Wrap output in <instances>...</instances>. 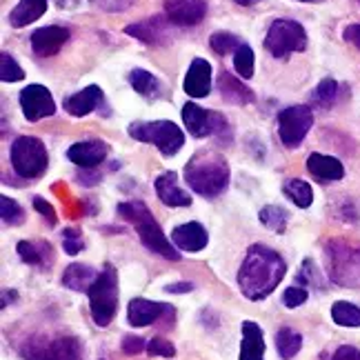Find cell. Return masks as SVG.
Returning a JSON list of instances; mask_svg holds the SVG:
<instances>
[{"mask_svg": "<svg viewBox=\"0 0 360 360\" xmlns=\"http://www.w3.org/2000/svg\"><path fill=\"white\" fill-rule=\"evenodd\" d=\"M63 247H65V254L69 256H76L82 252V236L78 229H65L63 231Z\"/></svg>", "mask_w": 360, "mask_h": 360, "instance_id": "f35d334b", "label": "cell"}, {"mask_svg": "<svg viewBox=\"0 0 360 360\" xmlns=\"http://www.w3.org/2000/svg\"><path fill=\"white\" fill-rule=\"evenodd\" d=\"M307 298H309L307 289H304V287H296V285L294 287H287L285 294H283V302H285V307H289V309L300 307V304L307 302Z\"/></svg>", "mask_w": 360, "mask_h": 360, "instance_id": "74e56055", "label": "cell"}, {"mask_svg": "<svg viewBox=\"0 0 360 360\" xmlns=\"http://www.w3.org/2000/svg\"><path fill=\"white\" fill-rule=\"evenodd\" d=\"M127 80H129L131 89L138 96H143V98L158 101L160 96H162V82L154 74H149L147 69H131Z\"/></svg>", "mask_w": 360, "mask_h": 360, "instance_id": "484cf974", "label": "cell"}, {"mask_svg": "<svg viewBox=\"0 0 360 360\" xmlns=\"http://www.w3.org/2000/svg\"><path fill=\"white\" fill-rule=\"evenodd\" d=\"M127 134L138 143L156 145L162 156H176L185 145V134L172 120H147V122H131Z\"/></svg>", "mask_w": 360, "mask_h": 360, "instance_id": "277c9868", "label": "cell"}, {"mask_svg": "<svg viewBox=\"0 0 360 360\" xmlns=\"http://www.w3.org/2000/svg\"><path fill=\"white\" fill-rule=\"evenodd\" d=\"M340 96V85L334 78H325L316 85V89L311 91V105L318 109H331L338 103Z\"/></svg>", "mask_w": 360, "mask_h": 360, "instance_id": "83f0119b", "label": "cell"}, {"mask_svg": "<svg viewBox=\"0 0 360 360\" xmlns=\"http://www.w3.org/2000/svg\"><path fill=\"white\" fill-rule=\"evenodd\" d=\"M331 360H360V349L352 347V345H342L336 349V354L331 356Z\"/></svg>", "mask_w": 360, "mask_h": 360, "instance_id": "ee69618b", "label": "cell"}, {"mask_svg": "<svg viewBox=\"0 0 360 360\" xmlns=\"http://www.w3.org/2000/svg\"><path fill=\"white\" fill-rule=\"evenodd\" d=\"M210 45L218 56H227V53H233L243 45V40L231 32H214L210 38Z\"/></svg>", "mask_w": 360, "mask_h": 360, "instance_id": "e575fe53", "label": "cell"}, {"mask_svg": "<svg viewBox=\"0 0 360 360\" xmlns=\"http://www.w3.org/2000/svg\"><path fill=\"white\" fill-rule=\"evenodd\" d=\"M22 78H25V72H22V67L16 63V58L7 51L0 53V80L3 82H18Z\"/></svg>", "mask_w": 360, "mask_h": 360, "instance_id": "8d00e7d4", "label": "cell"}, {"mask_svg": "<svg viewBox=\"0 0 360 360\" xmlns=\"http://www.w3.org/2000/svg\"><path fill=\"white\" fill-rule=\"evenodd\" d=\"M0 216H3V223L11 227L25 223V210L9 196H0Z\"/></svg>", "mask_w": 360, "mask_h": 360, "instance_id": "d590c367", "label": "cell"}, {"mask_svg": "<svg viewBox=\"0 0 360 360\" xmlns=\"http://www.w3.org/2000/svg\"><path fill=\"white\" fill-rule=\"evenodd\" d=\"M169 20H165L162 16H151L145 18L141 22H134L124 27V34L138 38L141 43L151 45V47H158L165 45L169 40Z\"/></svg>", "mask_w": 360, "mask_h": 360, "instance_id": "9a60e30c", "label": "cell"}, {"mask_svg": "<svg viewBox=\"0 0 360 360\" xmlns=\"http://www.w3.org/2000/svg\"><path fill=\"white\" fill-rule=\"evenodd\" d=\"M25 360H82V345L76 336H34L20 347Z\"/></svg>", "mask_w": 360, "mask_h": 360, "instance_id": "ba28073f", "label": "cell"}, {"mask_svg": "<svg viewBox=\"0 0 360 360\" xmlns=\"http://www.w3.org/2000/svg\"><path fill=\"white\" fill-rule=\"evenodd\" d=\"M233 69L243 80H249L254 76V69H256V56H254V49L249 47L247 43H243L236 51H233Z\"/></svg>", "mask_w": 360, "mask_h": 360, "instance_id": "d6a6232c", "label": "cell"}, {"mask_svg": "<svg viewBox=\"0 0 360 360\" xmlns=\"http://www.w3.org/2000/svg\"><path fill=\"white\" fill-rule=\"evenodd\" d=\"M287 274V262L267 245H252L238 271V287L245 298H267Z\"/></svg>", "mask_w": 360, "mask_h": 360, "instance_id": "6da1fadb", "label": "cell"}, {"mask_svg": "<svg viewBox=\"0 0 360 360\" xmlns=\"http://www.w3.org/2000/svg\"><path fill=\"white\" fill-rule=\"evenodd\" d=\"M101 271H96L94 267L89 265H80V262H74V265H69L63 274V285L74 289V292H89L91 285L96 283Z\"/></svg>", "mask_w": 360, "mask_h": 360, "instance_id": "4316f807", "label": "cell"}, {"mask_svg": "<svg viewBox=\"0 0 360 360\" xmlns=\"http://www.w3.org/2000/svg\"><path fill=\"white\" fill-rule=\"evenodd\" d=\"M165 16L178 27H196L207 16V0H165Z\"/></svg>", "mask_w": 360, "mask_h": 360, "instance_id": "4fadbf2b", "label": "cell"}, {"mask_svg": "<svg viewBox=\"0 0 360 360\" xmlns=\"http://www.w3.org/2000/svg\"><path fill=\"white\" fill-rule=\"evenodd\" d=\"M265 49L274 58H287L289 53L307 49V32L292 18H278L269 25L265 36Z\"/></svg>", "mask_w": 360, "mask_h": 360, "instance_id": "9c48e42d", "label": "cell"}, {"mask_svg": "<svg viewBox=\"0 0 360 360\" xmlns=\"http://www.w3.org/2000/svg\"><path fill=\"white\" fill-rule=\"evenodd\" d=\"M174 309L165 302H154L145 298H134L127 307V321L134 327H149L158 323L165 314H172Z\"/></svg>", "mask_w": 360, "mask_h": 360, "instance_id": "ac0fdd59", "label": "cell"}, {"mask_svg": "<svg viewBox=\"0 0 360 360\" xmlns=\"http://www.w3.org/2000/svg\"><path fill=\"white\" fill-rule=\"evenodd\" d=\"M258 218H260V223L265 225L267 229H271L276 233H285L289 214L283 210V207H278V205H267V207H262V210H260Z\"/></svg>", "mask_w": 360, "mask_h": 360, "instance_id": "1f68e13d", "label": "cell"}, {"mask_svg": "<svg viewBox=\"0 0 360 360\" xmlns=\"http://www.w3.org/2000/svg\"><path fill=\"white\" fill-rule=\"evenodd\" d=\"M116 212H118V216L129 220V223L136 227L138 236H141L143 245L149 249V252L160 254L167 260H180V254L176 252L178 247L167 238V233H165L162 227L154 220V216H151L149 207L145 202H141V200L120 202L116 207Z\"/></svg>", "mask_w": 360, "mask_h": 360, "instance_id": "3957f363", "label": "cell"}, {"mask_svg": "<svg viewBox=\"0 0 360 360\" xmlns=\"http://www.w3.org/2000/svg\"><path fill=\"white\" fill-rule=\"evenodd\" d=\"M16 252L20 256L22 262L27 265H43L45 262V252H51V245L49 243H43V245H36V243H27V240H20Z\"/></svg>", "mask_w": 360, "mask_h": 360, "instance_id": "836d02e7", "label": "cell"}, {"mask_svg": "<svg viewBox=\"0 0 360 360\" xmlns=\"http://www.w3.org/2000/svg\"><path fill=\"white\" fill-rule=\"evenodd\" d=\"M183 89L189 98H207L212 91V63L205 58H193L185 74Z\"/></svg>", "mask_w": 360, "mask_h": 360, "instance_id": "2e32d148", "label": "cell"}, {"mask_svg": "<svg viewBox=\"0 0 360 360\" xmlns=\"http://www.w3.org/2000/svg\"><path fill=\"white\" fill-rule=\"evenodd\" d=\"M143 349H147L145 338H141V336H124L122 338V352L124 354L136 356V354H141Z\"/></svg>", "mask_w": 360, "mask_h": 360, "instance_id": "60d3db41", "label": "cell"}, {"mask_svg": "<svg viewBox=\"0 0 360 360\" xmlns=\"http://www.w3.org/2000/svg\"><path fill=\"white\" fill-rule=\"evenodd\" d=\"M296 3H316V0H296Z\"/></svg>", "mask_w": 360, "mask_h": 360, "instance_id": "c3c4849f", "label": "cell"}, {"mask_svg": "<svg viewBox=\"0 0 360 360\" xmlns=\"http://www.w3.org/2000/svg\"><path fill=\"white\" fill-rule=\"evenodd\" d=\"M30 40H32V49L36 56L49 58V56H56V53L65 47V43L69 40V30L60 25H47V27L36 30Z\"/></svg>", "mask_w": 360, "mask_h": 360, "instance_id": "5bb4252c", "label": "cell"}, {"mask_svg": "<svg viewBox=\"0 0 360 360\" xmlns=\"http://www.w3.org/2000/svg\"><path fill=\"white\" fill-rule=\"evenodd\" d=\"M9 162L20 178H40L49 167V154L36 136H18L9 147Z\"/></svg>", "mask_w": 360, "mask_h": 360, "instance_id": "8992f818", "label": "cell"}, {"mask_svg": "<svg viewBox=\"0 0 360 360\" xmlns=\"http://www.w3.org/2000/svg\"><path fill=\"white\" fill-rule=\"evenodd\" d=\"M18 103L22 109V116L30 120V122H38L43 118H49L56 114V103H53V96L45 85H27L20 96H18Z\"/></svg>", "mask_w": 360, "mask_h": 360, "instance_id": "7c38bea8", "label": "cell"}, {"mask_svg": "<svg viewBox=\"0 0 360 360\" xmlns=\"http://www.w3.org/2000/svg\"><path fill=\"white\" fill-rule=\"evenodd\" d=\"M283 191L296 207H300V210H307V207H311V202H314V189H311V185L307 183V180L289 178L285 183V187H283Z\"/></svg>", "mask_w": 360, "mask_h": 360, "instance_id": "f1b7e54d", "label": "cell"}, {"mask_svg": "<svg viewBox=\"0 0 360 360\" xmlns=\"http://www.w3.org/2000/svg\"><path fill=\"white\" fill-rule=\"evenodd\" d=\"M107 154L109 145L105 141H80L67 149V158L82 169H96L101 162H105Z\"/></svg>", "mask_w": 360, "mask_h": 360, "instance_id": "e0dca14e", "label": "cell"}, {"mask_svg": "<svg viewBox=\"0 0 360 360\" xmlns=\"http://www.w3.org/2000/svg\"><path fill=\"white\" fill-rule=\"evenodd\" d=\"M331 318L340 327H360V307L347 300H338L331 304Z\"/></svg>", "mask_w": 360, "mask_h": 360, "instance_id": "4dcf8cb0", "label": "cell"}, {"mask_svg": "<svg viewBox=\"0 0 360 360\" xmlns=\"http://www.w3.org/2000/svg\"><path fill=\"white\" fill-rule=\"evenodd\" d=\"M329 278L342 287H360V247L345 240L325 245Z\"/></svg>", "mask_w": 360, "mask_h": 360, "instance_id": "52a82bcc", "label": "cell"}, {"mask_svg": "<svg viewBox=\"0 0 360 360\" xmlns=\"http://www.w3.org/2000/svg\"><path fill=\"white\" fill-rule=\"evenodd\" d=\"M156 193L162 205L167 207H189L191 205V196L178 185V174L176 172H165L156 178Z\"/></svg>", "mask_w": 360, "mask_h": 360, "instance_id": "7402d4cb", "label": "cell"}, {"mask_svg": "<svg viewBox=\"0 0 360 360\" xmlns=\"http://www.w3.org/2000/svg\"><path fill=\"white\" fill-rule=\"evenodd\" d=\"M185 183L200 196L214 198L229 185V165L216 151H198L185 165Z\"/></svg>", "mask_w": 360, "mask_h": 360, "instance_id": "7a4b0ae2", "label": "cell"}, {"mask_svg": "<svg viewBox=\"0 0 360 360\" xmlns=\"http://www.w3.org/2000/svg\"><path fill=\"white\" fill-rule=\"evenodd\" d=\"M302 347V336L296 334L294 329H281V331H276V349H278L281 358L283 360H292Z\"/></svg>", "mask_w": 360, "mask_h": 360, "instance_id": "f546056e", "label": "cell"}, {"mask_svg": "<svg viewBox=\"0 0 360 360\" xmlns=\"http://www.w3.org/2000/svg\"><path fill=\"white\" fill-rule=\"evenodd\" d=\"M47 5H49V0H20V3L9 11V25L16 27V30H22V27L43 18Z\"/></svg>", "mask_w": 360, "mask_h": 360, "instance_id": "d4e9b609", "label": "cell"}, {"mask_svg": "<svg viewBox=\"0 0 360 360\" xmlns=\"http://www.w3.org/2000/svg\"><path fill=\"white\" fill-rule=\"evenodd\" d=\"M307 172L318 180V183H336V180H342V176H345V167L338 158L318 154V151L309 154Z\"/></svg>", "mask_w": 360, "mask_h": 360, "instance_id": "603a6c76", "label": "cell"}, {"mask_svg": "<svg viewBox=\"0 0 360 360\" xmlns=\"http://www.w3.org/2000/svg\"><path fill=\"white\" fill-rule=\"evenodd\" d=\"M314 127V112L307 105H294L287 107L278 114V136L285 147L294 149L300 147L304 136Z\"/></svg>", "mask_w": 360, "mask_h": 360, "instance_id": "30bf717a", "label": "cell"}, {"mask_svg": "<svg viewBox=\"0 0 360 360\" xmlns=\"http://www.w3.org/2000/svg\"><path fill=\"white\" fill-rule=\"evenodd\" d=\"M87 294L94 323L98 327H107L114 321L118 309V271L114 269V265L107 262Z\"/></svg>", "mask_w": 360, "mask_h": 360, "instance_id": "5b68a950", "label": "cell"}, {"mask_svg": "<svg viewBox=\"0 0 360 360\" xmlns=\"http://www.w3.org/2000/svg\"><path fill=\"white\" fill-rule=\"evenodd\" d=\"M218 91L223 96V101L231 103V105H238V107H245V105H252L256 101L254 91L249 89L240 76H233L229 72H220L218 74Z\"/></svg>", "mask_w": 360, "mask_h": 360, "instance_id": "44dd1931", "label": "cell"}, {"mask_svg": "<svg viewBox=\"0 0 360 360\" xmlns=\"http://www.w3.org/2000/svg\"><path fill=\"white\" fill-rule=\"evenodd\" d=\"M147 352L151 356H160V358H174L176 356V347L165 338H151L147 342Z\"/></svg>", "mask_w": 360, "mask_h": 360, "instance_id": "ab89813d", "label": "cell"}, {"mask_svg": "<svg viewBox=\"0 0 360 360\" xmlns=\"http://www.w3.org/2000/svg\"><path fill=\"white\" fill-rule=\"evenodd\" d=\"M240 342V360H265V336L254 321H245Z\"/></svg>", "mask_w": 360, "mask_h": 360, "instance_id": "cb8c5ba5", "label": "cell"}, {"mask_svg": "<svg viewBox=\"0 0 360 360\" xmlns=\"http://www.w3.org/2000/svg\"><path fill=\"white\" fill-rule=\"evenodd\" d=\"M172 243L180 249V252L196 254L207 247L210 236H207V229L200 223H183L172 231Z\"/></svg>", "mask_w": 360, "mask_h": 360, "instance_id": "ffe728a7", "label": "cell"}, {"mask_svg": "<svg viewBox=\"0 0 360 360\" xmlns=\"http://www.w3.org/2000/svg\"><path fill=\"white\" fill-rule=\"evenodd\" d=\"M183 122L189 129V134L196 136V138L216 136V134H223L227 129V120L223 114L207 112V109L198 107L196 103L183 105Z\"/></svg>", "mask_w": 360, "mask_h": 360, "instance_id": "8fae6325", "label": "cell"}, {"mask_svg": "<svg viewBox=\"0 0 360 360\" xmlns=\"http://www.w3.org/2000/svg\"><path fill=\"white\" fill-rule=\"evenodd\" d=\"M94 3L109 13H118V11L129 9L134 5V0H94Z\"/></svg>", "mask_w": 360, "mask_h": 360, "instance_id": "b9f144b4", "label": "cell"}, {"mask_svg": "<svg viewBox=\"0 0 360 360\" xmlns=\"http://www.w3.org/2000/svg\"><path fill=\"white\" fill-rule=\"evenodd\" d=\"M236 5H240V7H252V5H256L258 0H233Z\"/></svg>", "mask_w": 360, "mask_h": 360, "instance_id": "7dc6e473", "label": "cell"}, {"mask_svg": "<svg viewBox=\"0 0 360 360\" xmlns=\"http://www.w3.org/2000/svg\"><path fill=\"white\" fill-rule=\"evenodd\" d=\"M101 103H103V89L98 85H89L72 96H67L63 101V107L69 116L82 118V116H89L91 112H96Z\"/></svg>", "mask_w": 360, "mask_h": 360, "instance_id": "d6986e66", "label": "cell"}, {"mask_svg": "<svg viewBox=\"0 0 360 360\" xmlns=\"http://www.w3.org/2000/svg\"><path fill=\"white\" fill-rule=\"evenodd\" d=\"M191 289H193L191 283H174V285L165 287V292L167 294H187V292H191Z\"/></svg>", "mask_w": 360, "mask_h": 360, "instance_id": "bcb514c9", "label": "cell"}, {"mask_svg": "<svg viewBox=\"0 0 360 360\" xmlns=\"http://www.w3.org/2000/svg\"><path fill=\"white\" fill-rule=\"evenodd\" d=\"M342 38L347 40V43H352L354 47L360 49V25H347V27H345Z\"/></svg>", "mask_w": 360, "mask_h": 360, "instance_id": "f6af8a7d", "label": "cell"}, {"mask_svg": "<svg viewBox=\"0 0 360 360\" xmlns=\"http://www.w3.org/2000/svg\"><path fill=\"white\" fill-rule=\"evenodd\" d=\"M34 210H36L38 214H43V216L47 218V223H49V225H56V212H53V207H51L45 198L36 196V198H34Z\"/></svg>", "mask_w": 360, "mask_h": 360, "instance_id": "7bdbcfd3", "label": "cell"}]
</instances>
